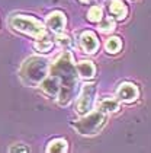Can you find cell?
Masks as SVG:
<instances>
[{
  "instance_id": "6da1fadb",
  "label": "cell",
  "mask_w": 151,
  "mask_h": 153,
  "mask_svg": "<svg viewBox=\"0 0 151 153\" xmlns=\"http://www.w3.org/2000/svg\"><path fill=\"white\" fill-rule=\"evenodd\" d=\"M49 71L52 76H55L60 80V85H61V89L58 94V104L64 106L69 105L70 101L74 96L76 85H77V69H76V64L73 61L71 53L64 51L52 63Z\"/></svg>"
},
{
  "instance_id": "7a4b0ae2",
  "label": "cell",
  "mask_w": 151,
  "mask_h": 153,
  "mask_svg": "<svg viewBox=\"0 0 151 153\" xmlns=\"http://www.w3.org/2000/svg\"><path fill=\"white\" fill-rule=\"evenodd\" d=\"M48 74V61L44 57L34 56L23 61L19 70V77L28 86H38Z\"/></svg>"
},
{
  "instance_id": "3957f363",
  "label": "cell",
  "mask_w": 151,
  "mask_h": 153,
  "mask_svg": "<svg viewBox=\"0 0 151 153\" xmlns=\"http://www.w3.org/2000/svg\"><path fill=\"white\" fill-rule=\"evenodd\" d=\"M105 123H106V115L103 111L99 109V111L89 112L86 117L80 118L79 121L73 123L71 126L83 136H94L105 126Z\"/></svg>"
},
{
  "instance_id": "277c9868",
  "label": "cell",
  "mask_w": 151,
  "mask_h": 153,
  "mask_svg": "<svg viewBox=\"0 0 151 153\" xmlns=\"http://www.w3.org/2000/svg\"><path fill=\"white\" fill-rule=\"evenodd\" d=\"M10 26L13 29L23 32L26 35L41 38L45 35V28L39 21H36L32 16H23V15H15L10 18Z\"/></svg>"
},
{
  "instance_id": "5b68a950",
  "label": "cell",
  "mask_w": 151,
  "mask_h": 153,
  "mask_svg": "<svg viewBox=\"0 0 151 153\" xmlns=\"http://www.w3.org/2000/svg\"><path fill=\"white\" fill-rule=\"evenodd\" d=\"M94 85H83L81 92L76 101V111L79 114H86L93 104V96H94Z\"/></svg>"
},
{
  "instance_id": "8992f818",
  "label": "cell",
  "mask_w": 151,
  "mask_h": 153,
  "mask_svg": "<svg viewBox=\"0 0 151 153\" xmlns=\"http://www.w3.org/2000/svg\"><path fill=\"white\" fill-rule=\"evenodd\" d=\"M116 95L124 102H134L138 98V88L135 85H132V83H122L118 88Z\"/></svg>"
},
{
  "instance_id": "52a82bcc",
  "label": "cell",
  "mask_w": 151,
  "mask_h": 153,
  "mask_svg": "<svg viewBox=\"0 0 151 153\" xmlns=\"http://www.w3.org/2000/svg\"><path fill=\"white\" fill-rule=\"evenodd\" d=\"M46 26H48L52 32L60 34V32L64 29V26H66V18H64V15L61 12L49 13V15L46 16Z\"/></svg>"
},
{
  "instance_id": "ba28073f",
  "label": "cell",
  "mask_w": 151,
  "mask_h": 153,
  "mask_svg": "<svg viewBox=\"0 0 151 153\" xmlns=\"http://www.w3.org/2000/svg\"><path fill=\"white\" fill-rule=\"evenodd\" d=\"M80 45H81V48L84 50V53L92 54V53H94V51L99 48V41H97V38H96V35H94L93 32L86 31V32H83L80 36Z\"/></svg>"
},
{
  "instance_id": "9c48e42d",
  "label": "cell",
  "mask_w": 151,
  "mask_h": 153,
  "mask_svg": "<svg viewBox=\"0 0 151 153\" xmlns=\"http://www.w3.org/2000/svg\"><path fill=\"white\" fill-rule=\"evenodd\" d=\"M39 86H41V89H42L46 95H49V96H58L60 89H61L60 80H58L55 76H52V74H51L49 77L46 76L45 79L39 83Z\"/></svg>"
},
{
  "instance_id": "30bf717a",
  "label": "cell",
  "mask_w": 151,
  "mask_h": 153,
  "mask_svg": "<svg viewBox=\"0 0 151 153\" xmlns=\"http://www.w3.org/2000/svg\"><path fill=\"white\" fill-rule=\"evenodd\" d=\"M109 10L118 19H124L128 13V9H127V6H125V3H124V0H110Z\"/></svg>"
},
{
  "instance_id": "8fae6325",
  "label": "cell",
  "mask_w": 151,
  "mask_h": 153,
  "mask_svg": "<svg viewBox=\"0 0 151 153\" xmlns=\"http://www.w3.org/2000/svg\"><path fill=\"white\" fill-rule=\"evenodd\" d=\"M76 69H77V73L84 79L93 77L94 71H96V67H94V64L92 61H80V63L76 64Z\"/></svg>"
},
{
  "instance_id": "7c38bea8",
  "label": "cell",
  "mask_w": 151,
  "mask_h": 153,
  "mask_svg": "<svg viewBox=\"0 0 151 153\" xmlns=\"http://www.w3.org/2000/svg\"><path fill=\"white\" fill-rule=\"evenodd\" d=\"M66 150H67V141L64 139H55V140L49 141L46 146L48 153H64Z\"/></svg>"
},
{
  "instance_id": "4fadbf2b",
  "label": "cell",
  "mask_w": 151,
  "mask_h": 153,
  "mask_svg": "<svg viewBox=\"0 0 151 153\" xmlns=\"http://www.w3.org/2000/svg\"><path fill=\"white\" fill-rule=\"evenodd\" d=\"M99 109L103 112H116L119 109V102L113 98H105L99 102Z\"/></svg>"
},
{
  "instance_id": "5bb4252c",
  "label": "cell",
  "mask_w": 151,
  "mask_h": 153,
  "mask_svg": "<svg viewBox=\"0 0 151 153\" xmlns=\"http://www.w3.org/2000/svg\"><path fill=\"white\" fill-rule=\"evenodd\" d=\"M121 47H122V42H121V39L116 38V36H112V38H109V39L106 41V50H108V53H110V54L118 53V51L121 50Z\"/></svg>"
},
{
  "instance_id": "9a60e30c",
  "label": "cell",
  "mask_w": 151,
  "mask_h": 153,
  "mask_svg": "<svg viewBox=\"0 0 151 153\" xmlns=\"http://www.w3.org/2000/svg\"><path fill=\"white\" fill-rule=\"evenodd\" d=\"M87 18H89L92 22H100L102 18H103V12H102V9H100L99 6H93V7H90V10H89Z\"/></svg>"
},
{
  "instance_id": "2e32d148",
  "label": "cell",
  "mask_w": 151,
  "mask_h": 153,
  "mask_svg": "<svg viewBox=\"0 0 151 153\" xmlns=\"http://www.w3.org/2000/svg\"><path fill=\"white\" fill-rule=\"evenodd\" d=\"M51 47H52V41H49L48 38L39 39V41L35 42V48H36V51H39V53H46V51L51 50Z\"/></svg>"
},
{
  "instance_id": "e0dca14e",
  "label": "cell",
  "mask_w": 151,
  "mask_h": 153,
  "mask_svg": "<svg viewBox=\"0 0 151 153\" xmlns=\"http://www.w3.org/2000/svg\"><path fill=\"white\" fill-rule=\"evenodd\" d=\"M99 28H100V31H103V32L113 31V29H115V22H113L110 18H108V19H105L103 22L99 24Z\"/></svg>"
},
{
  "instance_id": "ac0fdd59",
  "label": "cell",
  "mask_w": 151,
  "mask_h": 153,
  "mask_svg": "<svg viewBox=\"0 0 151 153\" xmlns=\"http://www.w3.org/2000/svg\"><path fill=\"white\" fill-rule=\"evenodd\" d=\"M57 42H58V45H60V47H64V48H69L70 45H71V39H70V36L61 35V34H58Z\"/></svg>"
},
{
  "instance_id": "d6986e66",
  "label": "cell",
  "mask_w": 151,
  "mask_h": 153,
  "mask_svg": "<svg viewBox=\"0 0 151 153\" xmlns=\"http://www.w3.org/2000/svg\"><path fill=\"white\" fill-rule=\"evenodd\" d=\"M10 152H29V149L22 146V144H18V146H13V147H12Z\"/></svg>"
},
{
  "instance_id": "ffe728a7",
  "label": "cell",
  "mask_w": 151,
  "mask_h": 153,
  "mask_svg": "<svg viewBox=\"0 0 151 153\" xmlns=\"http://www.w3.org/2000/svg\"><path fill=\"white\" fill-rule=\"evenodd\" d=\"M81 1H89V0H81Z\"/></svg>"
}]
</instances>
